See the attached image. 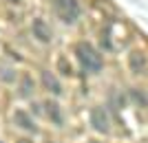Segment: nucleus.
Returning <instances> with one entry per match:
<instances>
[{
    "label": "nucleus",
    "instance_id": "f257e3e1",
    "mask_svg": "<svg viewBox=\"0 0 148 143\" xmlns=\"http://www.w3.org/2000/svg\"><path fill=\"white\" fill-rule=\"evenodd\" d=\"M75 55H77V60H80L84 70H88V73L102 70V55H99L88 42H77L75 44Z\"/></svg>",
    "mask_w": 148,
    "mask_h": 143
},
{
    "label": "nucleus",
    "instance_id": "f03ea898",
    "mask_svg": "<svg viewBox=\"0 0 148 143\" xmlns=\"http://www.w3.org/2000/svg\"><path fill=\"white\" fill-rule=\"evenodd\" d=\"M53 2V9L56 13L62 18V22H75V20L80 18V5H77V0H51Z\"/></svg>",
    "mask_w": 148,
    "mask_h": 143
},
{
    "label": "nucleus",
    "instance_id": "7ed1b4c3",
    "mask_svg": "<svg viewBox=\"0 0 148 143\" xmlns=\"http://www.w3.org/2000/svg\"><path fill=\"white\" fill-rule=\"evenodd\" d=\"M91 125L97 132H108V115L104 112V108H93L91 110Z\"/></svg>",
    "mask_w": 148,
    "mask_h": 143
},
{
    "label": "nucleus",
    "instance_id": "20e7f679",
    "mask_svg": "<svg viewBox=\"0 0 148 143\" xmlns=\"http://www.w3.org/2000/svg\"><path fill=\"white\" fill-rule=\"evenodd\" d=\"M31 31H33V37H38L40 42H51V37H53V33H51L49 24H47L42 18H36V20H33Z\"/></svg>",
    "mask_w": 148,
    "mask_h": 143
},
{
    "label": "nucleus",
    "instance_id": "39448f33",
    "mask_svg": "<svg viewBox=\"0 0 148 143\" xmlns=\"http://www.w3.org/2000/svg\"><path fill=\"white\" fill-rule=\"evenodd\" d=\"M13 121H16V125H20L22 130H27V132H36V123H33V119H31L25 110H16V115H13Z\"/></svg>",
    "mask_w": 148,
    "mask_h": 143
},
{
    "label": "nucleus",
    "instance_id": "423d86ee",
    "mask_svg": "<svg viewBox=\"0 0 148 143\" xmlns=\"http://www.w3.org/2000/svg\"><path fill=\"white\" fill-rule=\"evenodd\" d=\"M42 84H44V88H47L49 93H53V95H60L62 93V84L58 81L56 75L49 73V70H44V73H42Z\"/></svg>",
    "mask_w": 148,
    "mask_h": 143
},
{
    "label": "nucleus",
    "instance_id": "0eeeda50",
    "mask_svg": "<svg viewBox=\"0 0 148 143\" xmlns=\"http://www.w3.org/2000/svg\"><path fill=\"white\" fill-rule=\"evenodd\" d=\"M130 68H133V73H142L144 68H146V55L144 53H130Z\"/></svg>",
    "mask_w": 148,
    "mask_h": 143
},
{
    "label": "nucleus",
    "instance_id": "6e6552de",
    "mask_svg": "<svg viewBox=\"0 0 148 143\" xmlns=\"http://www.w3.org/2000/svg\"><path fill=\"white\" fill-rule=\"evenodd\" d=\"M44 108H47V115L51 117V121L58 123V125H62V112H60V106H58L56 101H47Z\"/></svg>",
    "mask_w": 148,
    "mask_h": 143
},
{
    "label": "nucleus",
    "instance_id": "1a4fd4ad",
    "mask_svg": "<svg viewBox=\"0 0 148 143\" xmlns=\"http://www.w3.org/2000/svg\"><path fill=\"white\" fill-rule=\"evenodd\" d=\"M31 90H33V79H31V75H22V79H20V95H22V97H29Z\"/></svg>",
    "mask_w": 148,
    "mask_h": 143
},
{
    "label": "nucleus",
    "instance_id": "9d476101",
    "mask_svg": "<svg viewBox=\"0 0 148 143\" xmlns=\"http://www.w3.org/2000/svg\"><path fill=\"white\" fill-rule=\"evenodd\" d=\"M130 97H133L137 104H142V106H148V97H146V93H142V90L133 88V90H130Z\"/></svg>",
    "mask_w": 148,
    "mask_h": 143
},
{
    "label": "nucleus",
    "instance_id": "9b49d317",
    "mask_svg": "<svg viewBox=\"0 0 148 143\" xmlns=\"http://www.w3.org/2000/svg\"><path fill=\"white\" fill-rule=\"evenodd\" d=\"M58 68L62 70V75H73V68H71V64L66 62V57H60V60H58Z\"/></svg>",
    "mask_w": 148,
    "mask_h": 143
},
{
    "label": "nucleus",
    "instance_id": "f8f14e48",
    "mask_svg": "<svg viewBox=\"0 0 148 143\" xmlns=\"http://www.w3.org/2000/svg\"><path fill=\"white\" fill-rule=\"evenodd\" d=\"M18 143H31V141H27V139H20V141Z\"/></svg>",
    "mask_w": 148,
    "mask_h": 143
},
{
    "label": "nucleus",
    "instance_id": "ddd939ff",
    "mask_svg": "<svg viewBox=\"0 0 148 143\" xmlns=\"http://www.w3.org/2000/svg\"><path fill=\"white\" fill-rule=\"evenodd\" d=\"M11 2H18V0H11Z\"/></svg>",
    "mask_w": 148,
    "mask_h": 143
},
{
    "label": "nucleus",
    "instance_id": "4468645a",
    "mask_svg": "<svg viewBox=\"0 0 148 143\" xmlns=\"http://www.w3.org/2000/svg\"><path fill=\"white\" fill-rule=\"evenodd\" d=\"M0 143H2V141H0Z\"/></svg>",
    "mask_w": 148,
    "mask_h": 143
},
{
    "label": "nucleus",
    "instance_id": "2eb2a0df",
    "mask_svg": "<svg viewBox=\"0 0 148 143\" xmlns=\"http://www.w3.org/2000/svg\"><path fill=\"white\" fill-rule=\"evenodd\" d=\"M93 143H95V141H93Z\"/></svg>",
    "mask_w": 148,
    "mask_h": 143
}]
</instances>
